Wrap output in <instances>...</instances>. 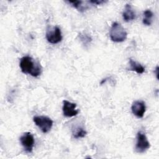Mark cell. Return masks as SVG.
Returning <instances> with one entry per match:
<instances>
[{"mask_svg": "<svg viewBox=\"0 0 159 159\" xmlns=\"http://www.w3.org/2000/svg\"><path fill=\"white\" fill-rule=\"evenodd\" d=\"M19 66L22 73L37 77L41 74L42 67L39 61H35L29 56H24L20 60Z\"/></svg>", "mask_w": 159, "mask_h": 159, "instance_id": "1", "label": "cell"}, {"mask_svg": "<svg viewBox=\"0 0 159 159\" xmlns=\"http://www.w3.org/2000/svg\"><path fill=\"white\" fill-rule=\"evenodd\" d=\"M109 36L111 40L114 42H122L127 39V33L120 24L115 22L111 27Z\"/></svg>", "mask_w": 159, "mask_h": 159, "instance_id": "2", "label": "cell"}, {"mask_svg": "<svg viewBox=\"0 0 159 159\" xmlns=\"http://www.w3.org/2000/svg\"><path fill=\"white\" fill-rule=\"evenodd\" d=\"M33 120L35 124L44 134L48 132L53 126V120L47 116H35L33 118Z\"/></svg>", "mask_w": 159, "mask_h": 159, "instance_id": "3", "label": "cell"}, {"mask_svg": "<svg viewBox=\"0 0 159 159\" xmlns=\"http://www.w3.org/2000/svg\"><path fill=\"white\" fill-rule=\"evenodd\" d=\"M150 147L145 134L142 131H139L137 134V142L135 147V150L138 153H142L146 152Z\"/></svg>", "mask_w": 159, "mask_h": 159, "instance_id": "4", "label": "cell"}, {"mask_svg": "<svg viewBox=\"0 0 159 159\" xmlns=\"http://www.w3.org/2000/svg\"><path fill=\"white\" fill-rule=\"evenodd\" d=\"M46 39L52 44H57L62 40L61 32L58 26H55L48 29L46 32Z\"/></svg>", "mask_w": 159, "mask_h": 159, "instance_id": "5", "label": "cell"}, {"mask_svg": "<svg viewBox=\"0 0 159 159\" xmlns=\"http://www.w3.org/2000/svg\"><path fill=\"white\" fill-rule=\"evenodd\" d=\"M20 142L27 153H31L32 152L35 140L33 135L30 132H25L20 137Z\"/></svg>", "mask_w": 159, "mask_h": 159, "instance_id": "6", "label": "cell"}, {"mask_svg": "<svg viewBox=\"0 0 159 159\" xmlns=\"http://www.w3.org/2000/svg\"><path fill=\"white\" fill-rule=\"evenodd\" d=\"M76 104L75 103H73L68 101L64 100L63 101L62 107L63 115L67 117H71L76 116L78 114L79 111L76 109Z\"/></svg>", "mask_w": 159, "mask_h": 159, "instance_id": "7", "label": "cell"}, {"mask_svg": "<svg viewBox=\"0 0 159 159\" xmlns=\"http://www.w3.org/2000/svg\"><path fill=\"white\" fill-rule=\"evenodd\" d=\"M131 109L134 116L138 118H142L146 110L145 104L143 101H135L132 103Z\"/></svg>", "mask_w": 159, "mask_h": 159, "instance_id": "8", "label": "cell"}, {"mask_svg": "<svg viewBox=\"0 0 159 159\" xmlns=\"http://www.w3.org/2000/svg\"><path fill=\"white\" fill-rule=\"evenodd\" d=\"M136 17V13L132 6L129 4H127L125 6L124 11L122 12V18L124 21L128 22L134 20Z\"/></svg>", "mask_w": 159, "mask_h": 159, "instance_id": "9", "label": "cell"}, {"mask_svg": "<svg viewBox=\"0 0 159 159\" xmlns=\"http://www.w3.org/2000/svg\"><path fill=\"white\" fill-rule=\"evenodd\" d=\"M130 68L129 70L135 71L138 74H142L145 71V68L139 63L134 61V60L129 59Z\"/></svg>", "mask_w": 159, "mask_h": 159, "instance_id": "10", "label": "cell"}, {"mask_svg": "<svg viewBox=\"0 0 159 159\" xmlns=\"http://www.w3.org/2000/svg\"><path fill=\"white\" fill-rule=\"evenodd\" d=\"M153 17V12L150 9H147L143 12V18L142 22L145 25H150L152 22V19Z\"/></svg>", "mask_w": 159, "mask_h": 159, "instance_id": "11", "label": "cell"}, {"mask_svg": "<svg viewBox=\"0 0 159 159\" xmlns=\"http://www.w3.org/2000/svg\"><path fill=\"white\" fill-rule=\"evenodd\" d=\"M72 133H73V135L74 138H75V139L84 137L87 134L85 129H84L83 127H79V126L75 127V129H73Z\"/></svg>", "mask_w": 159, "mask_h": 159, "instance_id": "12", "label": "cell"}, {"mask_svg": "<svg viewBox=\"0 0 159 159\" xmlns=\"http://www.w3.org/2000/svg\"><path fill=\"white\" fill-rule=\"evenodd\" d=\"M68 3L71 4V6L77 9L80 12H83L86 8L83 6L82 5V1H68Z\"/></svg>", "mask_w": 159, "mask_h": 159, "instance_id": "13", "label": "cell"}, {"mask_svg": "<svg viewBox=\"0 0 159 159\" xmlns=\"http://www.w3.org/2000/svg\"><path fill=\"white\" fill-rule=\"evenodd\" d=\"M80 39L81 42L83 43V44L85 45H87L88 43H89L92 41V39L91 38V37H89L86 34H81Z\"/></svg>", "mask_w": 159, "mask_h": 159, "instance_id": "14", "label": "cell"}, {"mask_svg": "<svg viewBox=\"0 0 159 159\" xmlns=\"http://www.w3.org/2000/svg\"><path fill=\"white\" fill-rule=\"evenodd\" d=\"M106 1H103V0H91L89 1V3H91L93 4H97V5H100L103 3L106 2Z\"/></svg>", "mask_w": 159, "mask_h": 159, "instance_id": "15", "label": "cell"}, {"mask_svg": "<svg viewBox=\"0 0 159 159\" xmlns=\"http://www.w3.org/2000/svg\"><path fill=\"white\" fill-rule=\"evenodd\" d=\"M158 67L157 66V67H156V69H155V73H156V76H157V79L158 78Z\"/></svg>", "mask_w": 159, "mask_h": 159, "instance_id": "16", "label": "cell"}]
</instances>
